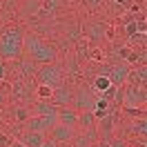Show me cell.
<instances>
[{"mask_svg":"<svg viewBox=\"0 0 147 147\" xmlns=\"http://www.w3.org/2000/svg\"><path fill=\"white\" fill-rule=\"evenodd\" d=\"M85 36L87 40H92V42H100L107 38V25L102 22V20H89V22H85Z\"/></svg>","mask_w":147,"mask_h":147,"instance_id":"obj_10","label":"cell"},{"mask_svg":"<svg viewBox=\"0 0 147 147\" xmlns=\"http://www.w3.org/2000/svg\"><path fill=\"white\" fill-rule=\"evenodd\" d=\"M145 80H147V67L145 65L129 67V74H127V83L129 85H145Z\"/></svg>","mask_w":147,"mask_h":147,"instance_id":"obj_16","label":"cell"},{"mask_svg":"<svg viewBox=\"0 0 147 147\" xmlns=\"http://www.w3.org/2000/svg\"><path fill=\"white\" fill-rule=\"evenodd\" d=\"M0 5H2V0H0Z\"/></svg>","mask_w":147,"mask_h":147,"instance_id":"obj_29","label":"cell"},{"mask_svg":"<svg viewBox=\"0 0 147 147\" xmlns=\"http://www.w3.org/2000/svg\"><path fill=\"white\" fill-rule=\"evenodd\" d=\"M87 2H89V5H92L94 9H96V7H100V5H102V0H87Z\"/></svg>","mask_w":147,"mask_h":147,"instance_id":"obj_26","label":"cell"},{"mask_svg":"<svg viewBox=\"0 0 147 147\" xmlns=\"http://www.w3.org/2000/svg\"><path fill=\"white\" fill-rule=\"evenodd\" d=\"M40 147H56V143L51 140V138H45V140H42V145H40Z\"/></svg>","mask_w":147,"mask_h":147,"instance_id":"obj_25","label":"cell"},{"mask_svg":"<svg viewBox=\"0 0 147 147\" xmlns=\"http://www.w3.org/2000/svg\"><path fill=\"white\" fill-rule=\"evenodd\" d=\"M56 123H60V125H67V127H76V123H78V111L74 109V107H58L56 111Z\"/></svg>","mask_w":147,"mask_h":147,"instance_id":"obj_13","label":"cell"},{"mask_svg":"<svg viewBox=\"0 0 147 147\" xmlns=\"http://www.w3.org/2000/svg\"><path fill=\"white\" fill-rule=\"evenodd\" d=\"M107 145L109 147H127V140H123V138H118V136H111L109 140H107Z\"/></svg>","mask_w":147,"mask_h":147,"instance_id":"obj_24","label":"cell"},{"mask_svg":"<svg viewBox=\"0 0 147 147\" xmlns=\"http://www.w3.org/2000/svg\"><path fill=\"white\" fill-rule=\"evenodd\" d=\"M147 102V87L145 85H129L123 87V107H145Z\"/></svg>","mask_w":147,"mask_h":147,"instance_id":"obj_4","label":"cell"},{"mask_svg":"<svg viewBox=\"0 0 147 147\" xmlns=\"http://www.w3.org/2000/svg\"><path fill=\"white\" fill-rule=\"evenodd\" d=\"M76 129H83V131H89V129H96V118H94L92 109L78 111V123H76Z\"/></svg>","mask_w":147,"mask_h":147,"instance_id":"obj_17","label":"cell"},{"mask_svg":"<svg viewBox=\"0 0 147 147\" xmlns=\"http://www.w3.org/2000/svg\"><path fill=\"white\" fill-rule=\"evenodd\" d=\"M51 94H54L51 87H47V85H38L36 92H34V96H36L38 100H49V98H51Z\"/></svg>","mask_w":147,"mask_h":147,"instance_id":"obj_23","label":"cell"},{"mask_svg":"<svg viewBox=\"0 0 147 147\" xmlns=\"http://www.w3.org/2000/svg\"><path fill=\"white\" fill-rule=\"evenodd\" d=\"M13 67H16V71H18V78H34L36 71H38V65L25 54L13 60Z\"/></svg>","mask_w":147,"mask_h":147,"instance_id":"obj_12","label":"cell"},{"mask_svg":"<svg viewBox=\"0 0 147 147\" xmlns=\"http://www.w3.org/2000/svg\"><path fill=\"white\" fill-rule=\"evenodd\" d=\"M94 100H96V94L87 87V85H80L76 92H74V98H71V107L76 111H85V109H92L94 107Z\"/></svg>","mask_w":147,"mask_h":147,"instance_id":"obj_6","label":"cell"},{"mask_svg":"<svg viewBox=\"0 0 147 147\" xmlns=\"http://www.w3.org/2000/svg\"><path fill=\"white\" fill-rule=\"evenodd\" d=\"M89 147H102V145H100V140H96V143H92Z\"/></svg>","mask_w":147,"mask_h":147,"instance_id":"obj_28","label":"cell"},{"mask_svg":"<svg viewBox=\"0 0 147 147\" xmlns=\"http://www.w3.org/2000/svg\"><path fill=\"white\" fill-rule=\"evenodd\" d=\"M129 134H134V136H145V131H147V120H145V116H140V118H136L131 125H129V129H127Z\"/></svg>","mask_w":147,"mask_h":147,"instance_id":"obj_20","label":"cell"},{"mask_svg":"<svg viewBox=\"0 0 147 147\" xmlns=\"http://www.w3.org/2000/svg\"><path fill=\"white\" fill-rule=\"evenodd\" d=\"M71 98H74V87L69 83H63V85H58V87L54 89L49 102L56 105V107H67V105L71 107Z\"/></svg>","mask_w":147,"mask_h":147,"instance_id":"obj_7","label":"cell"},{"mask_svg":"<svg viewBox=\"0 0 147 147\" xmlns=\"http://www.w3.org/2000/svg\"><path fill=\"white\" fill-rule=\"evenodd\" d=\"M40 11V0H22L20 2V16H36Z\"/></svg>","mask_w":147,"mask_h":147,"instance_id":"obj_18","label":"cell"},{"mask_svg":"<svg viewBox=\"0 0 147 147\" xmlns=\"http://www.w3.org/2000/svg\"><path fill=\"white\" fill-rule=\"evenodd\" d=\"M127 74H129V65L118 60V63L109 65V74H107V78H109L111 85H116V87H123V85L127 83Z\"/></svg>","mask_w":147,"mask_h":147,"instance_id":"obj_11","label":"cell"},{"mask_svg":"<svg viewBox=\"0 0 147 147\" xmlns=\"http://www.w3.org/2000/svg\"><path fill=\"white\" fill-rule=\"evenodd\" d=\"M22 54L29 56V58L40 67V65L56 63L58 47H56L54 42L45 40V38H40L38 34H25V36H22Z\"/></svg>","mask_w":147,"mask_h":147,"instance_id":"obj_1","label":"cell"},{"mask_svg":"<svg viewBox=\"0 0 147 147\" xmlns=\"http://www.w3.org/2000/svg\"><path fill=\"white\" fill-rule=\"evenodd\" d=\"M56 123V116H29L25 123H22V129H29V131H40V134H47V129Z\"/></svg>","mask_w":147,"mask_h":147,"instance_id":"obj_8","label":"cell"},{"mask_svg":"<svg viewBox=\"0 0 147 147\" xmlns=\"http://www.w3.org/2000/svg\"><path fill=\"white\" fill-rule=\"evenodd\" d=\"M109 78H107V76H100V74H98V76H96V78H94V83H92V87H94V92H98V94H102L105 92V89H107V87H109Z\"/></svg>","mask_w":147,"mask_h":147,"instance_id":"obj_22","label":"cell"},{"mask_svg":"<svg viewBox=\"0 0 147 147\" xmlns=\"http://www.w3.org/2000/svg\"><path fill=\"white\" fill-rule=\"evenodd\" d=\"M11 98L18 102H29L34 98V78H16L11 83Z\"/></svg>","mask_w":147,"mask_h":147,"instance_id":"obj_5","label":"cell"},{"mask_svg":"<svg viewBox=\"0 0 147 147\" xmlns=\"http://www.w3.org/2000/svg\"><path fill=\"white\" fill-rule=\"evenodd\" d=\"M74 134H76V127H67V125H60V123H54L47 129V138H51L54 143H71Z\"/></svg>","mask_w":147,"mask_h":147,"instance_id":"obj_9","label":"cell"},{"mask_svg":"<svg viewBox=\"0 0 147 147\" xmlns=\"http://www.w3.org/2000/svg\"><path fill=\"white\" fill-rule=\"evenodd\" d=\"M45 138H47V134H40V131H29V129H22V131L18 134V143H22L25 147H40Z\"/></svg>","mask_w":147,"mask_h":147,"instance_id":"obj_14","label":"cell"},{"mask_svg":"<svg viewBox=\"0 0 147 147\" xmlns=\"http://www.w3.org/2000/svg\"><path fill=\"white\" fill-rule=\"evenodd\" d=\"M56 111L58 107L51 105L49 100H34L29 107V114H34V116H56Z\"/></svg>","mask_w":147,"mask_h":147,"instance_id":"obj_15","label":"cell"},{"mask_svg":"<svg viewBox=\"0 0 147 147\" xmlns=\"http://www.w3.org/2000/svg\"><path fill=\"white\" fill-rule=\"evenodd\" d=\"M34 78L38 80V85H47V87L56 89L58 85H63V83H65V69H63V67H60L58 63L40 65Z\"/></svg>","mask_w":147,"mask_h":147,"instance_id":"obj_3","label":"cell"},{"mask_svg":"<svg viewBox=\"0 0 147 147\" xmlns=\"http://www.w3.org/2000/svg\"><path fill=\"white\" fill-rule=\"evenodd\" d=\"M9 147H25V145H22V143H18V140H11Z\"/></svg>","mask_w":147,"mask_h":147,"instance_id":"obj_27","label":"cell"},{"mask_svg":"<svg viewBox=\"0 0 147 147\" xmlns=\"http://www.w3.org/2000/svg\"><path fill=\"white\" fill-rule=\"evenodd\" d=\"M22 36L25 31L20 25H7L0 29V60L13 63L22 56Z\"/></svg>","mask_w":147,"mask_h":147,"instance_id":"obj_2","label":"cell"},{"mask_svg":"<svg viewBox=\"0 0 147 147\" xmlns=\"http://www.w3.org/2000/svg\"><path fill=\"white\" fill-rule=\"evenodd\" d=\"M9 116H11L13 120H18V123H25L31 114H29V107H25V105H16V107H11Z\"/></svg>","mask_w":147,"mask_h":147,"instance_id":"obj_19","label":"cell"},{"mask_svg":"<svg viewBox=\"0 0 147 147\" xmlns=\"http://www.w3.org/2000/svg\"><path fill=\"white\" fill-rule=\"evenodd\" d=\"M76 58L78 60H87L89 58V45H87V40H83V38H78L76 40Z\"/></svg>","mask_w":147,"mask_h":147,"instance_id":"obj_21","label":"cell"}]
</instances>
